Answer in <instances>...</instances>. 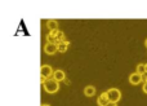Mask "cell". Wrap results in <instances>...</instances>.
Instances as JSON below:
<instances>
[{
    "label": "cell",
    "mask_w": 147,
    "mask_h": 106,
    "mask_svg": "<svg viewBox=\"0 0 147 106\" xmlns=\"http://www.w3.org/2000/svg\"><path fill=\"white\" fill-rule=\"evenodd\" d=\"M143 82H145V83H147V75H143Z\"/></svg>",
    "instance_id": "cell-15"
},
{
    "label": "cell",
    "mask_w": 147,
    "mask_h": 106,
    "mask_svg": "<svg viewBox=\"0 0 147 106\" xmlns=\"http://www.w3.org/2000/svg\"><path fill=\"white\" fill-rule=\"evenodd\" d=\"M142 89H143V92H145V93L147 94V83L143 84V88H142Z\"/></svg>",
    "instance_id": "cell-14"
},
{
    "label": "cell",
    "mask_w": 147,
    "mask_h": 106,
    "mask_svg": "<svg viewBox=\"0 0 147 106\" xmlns=\"http://www.w3.org/2000/svg\"><path fill=\"white\" fill-rule=\"evenodd\" d=\"M106 106H117V104H116V102H111V101H110Z\"/></svg>",
    "instance_id": "cell-13"
},
{
    "label": "cell",
    "mask_w": 147,
    "mask_h": 106,
    "mask_svg": "<svg viewBox=\"0 0 147 106\" xmlns=\"http://www.w3.org/2000/svg\"><path fill=\"white\" fill-rule=\"evenodd\" d=\"M47 43H53V44H58V41H57V38L53 35V34L49 33L48 35H47Z\"/></svg>",
    "instance_id": "cell-11"
},
{
    "label": "cell",
    "mask_w": 147,
    "mask_h": 106,
    "mask_svg": "<svg viewBox=\"0 0 147 106\" xmlns=\"http://www.w3.org/2000/svg\"><path fill=\"white\" fill-rule=\"evenodd\" d=\"M44 52L47 54H54L56 52H58V46L57 44H53V43H47L44 46Z\"/></svg>",
    "instance_id": "cell-5"
},
{
    "label": "cell",
    "mask_w": 147,
    "mask_h": 106,
    "mask_svg": "<svg viewBox=\"0 0 147 106\" xmlns=\"http://www.w3.org/2000/svg\"><path fill=\"white\" fill-rule=\"evenodd\" d=\"M107 94H109V99L111 102H116L117 104V101L121 99V92L117 88H110L109 91H107Z\"/></svg>",
    "instance_id": "cell-2"
},
{
    "label": "cell",
    "mask_w": 147,
    "mask_h": 106,
    "mask_svg": "<svg viewBox=\"0 0 147 106\" xmlns=\"http://www.w3.org/2000/svg\"><path fill=\"white\" fill-rule=\"evenodd\" d=\"M54 71L53 69H52V66L49 65H43L40 67V76H44L45 79H51L52 76H53Z\"/></svg>",
    "instance_id": "cell-3"
},
{
    "label": "cell",
    "mask_w": 147,
    "mask_h": 106,
    "mask_svg": "<svg viewBox=\"0 0 147 106\" xmlns=\"http://www.w3.org/2000/svg\"><path fill=\"white\" fill-rule=\"evenodd\" d=\"M136 73L141 74V75H145V73H146L145 63H138V65H137V71H136Z\"/></svg>",
    "instance_id": "cell-12"
},
{
    "label": "cell",
    "mask_w": 147,
    "mask_h": 106,
    "mask_svg": "<svg viewBox=\"0 0 147 106\" xmlns=\"http://www.w3.org/2000/svg\"><path fill=\"white\" fill-rule=\"evenodd\" d=\"M53 79H56L58 83L59 82H63V80H66V74H65L63 70H56L53 74Z\"/></svg>",
    "instance_id": "cell-7"
},
{
    "label": "cell",
    "mask_w": 147,
    "mask_h": 106,
    "mask_svg": "<svg viewBox=\"0 0 147 106\" xmlns=\"http://www.w3.org/2000/svg\"><path fill=\"white\" fill-rule=\"evenodd\" d=\"M47 27H48L51 31L58 30V22H57L56 20H48L47 21Z\"/></svg>",
    "instance_id": "cell-8"
},
{
    "label": "cell",
    "mask_w": 147,
    "mask_h": 106,
    "mask_svg": "<svg viewBox=\"0 0 147 106\" xmlns=\"http://www.w3.org/2000/svg\"><path fill=\"white\" fill-rule=\"evenodd\" d=\"M41 106H51V105H48V104H43Z\"/></svg>",
    "instance_id": "cell-16"
},
{
    "label": "cell",
    "mask_w": 147,
    "mask_h": 106,
    "mask_svg": "<svg viewBox=\"0 0 147 106\" xmlns=\"http://www.w3.org/2000/svg\"><path fill=\"white\" fill-rule=\"evenodd\" d=\"M145 66H146V73H147V63H145Z\"/></svg>",
    "instance_id": "cell-18"
},
{
    "label": "cell",
    "mask_w": 147,
    "mask_h": 106,
    "mask_svg": "<svg viewBox=\"0 0 147 106\" xmlns=\"http://www.w3.org/2000/svg\"><path fill=\"white\" fill-rule=\"evenodd\" d=\"M84 94H85L86 97H92L96 94V88H94L93 86H86L85 88H84Z\"/></svg>",
    "instance_id": "cell-9"
},
{
    "label": "cell",
    "mask_w": 147,
    "mask_h": 106,
    "mask_svg": "<svg viewBox=\"0 0 147 106\" xmlns=\"http://www.w3.org/2000/svg\"><path fill=\"white\" fill-rule=\"evenodd\" d=\"M142 80H143V75H141L138 73H133L129 75V83L133 84V86H138Z\"/></svg>",
    "instance_id": "cell-4"
},
{
    "label": "cell",
    "mask_w": 147,
    "mask_h": 106,
    "mask_svg": "<svg viewBox=\"0 0 147 106\" xmlns=\"http://www.w3.org/2000/svg\"><path fill=\"white\" fill-rule=\"evenodd\" d=\"M109 102H110V99H109V94H107V92H103V93H101L98 96V99H97V104H98L99 106H106Z\"/></svg>",
    "instance_id": "cell-6"
},
{
    "label": "cell",
    "mask_w": 147,
    "mask_h": 106,
    "mask_svg": "<svg viewBox=\"0 0 147 106\" xmlns=\"http://www.w3.org/2000/svg\"><path fill=\"white\" fill-rule=\"evenodd\" d=\"M43 86H44V89H45L47 93H56V92H58V89H59V83L53 78L48 79Z\"/></svg>",
    "instance_id": "cell-1"
},
{
    "label": "cell",
    "mask_w": 147,
    "mask_h": 106,
    "mask_svg": "<svg viewBox=\"0 0 147 106\" xmlns=\"http://www.w3.org/2000/svg\"><path fill=\"white\" fill-rule=\"evenodd\" d=\"M57 46H58V52L65 53V52L67 51V48H69V46H70V41H69V40L61 41V43H58V44H57Z\"/></svg>",
    "instance_id": "cell-10"
},
{
    "label": "cell",
    "mask_w": 147,
    "mask_h": 106,
    "mask_svg": "<svg viewBox=\"0 0 147 106\" xmlns=\"http://www.w3.org/2000/svg\"><path fill=\"white\" fill-rule=\"evenodd\" d=\"M145 46H146V48H147V39H146V41H145Z\"/></svg>",
    "instance_id": "cell-17"
}]
</instances>
